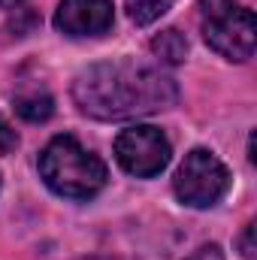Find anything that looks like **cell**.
Returning <instances> with one entry per match:
<instances>
[{
  "label": "cell",
  "mask_w": 257,
  "mask_h": 260,
  "mask_svg": "<svg viewBox=\"0 0 257 260\" xmlns=\"http://www.w3.org/2000/svg\"><path fill=\"white\" fill-rule=\"evenodd\" d=\"M73 100L79 112L100 121H127L160 112L179 100L176 82L157 67L118 58L82 70L73 82Z\"/></svg>",
  "instance_id": "1"
},
{
  "label": "cell",
  "mask_w": 257,
  "mask_h": 260,
  "mask_svg": "<svg viewBox=\"0 0 257 260\" xmlns=\"http://www.w3.org/2000/svg\"><path fill=\"white\" fill-rule=\"evenodd\" d=\"M40 176L55 194L67 197V200H91L94 194L103 191V185L109 179L106 164L70 133L55 136L43 148Z\"/></svg>",
  "instance_id": "2"
},
{
  "label": "cell",
  "mask_w": 257,
  "mask_h": 260,
  "mask_svg": "<svg viewBox=\"0 0 257 260\" xmlns=\"http://www.w3.org/2000/svg\"><path fill=\"white\" fill-rule=\"evenodd\" d=\"M203 37L227 61H248L257 46L254 12L236 0H200Z\"/></svg>",
  "instance_id": "3"
},
{
  "label": "cell",
  "mask_w": 257,
  "mask_h": 260,
  "mask_svg": "<svg viewBox=\"0 0 257 260\" xmlns=\"http://www.w3.org/2000/svg\"><path fill=\"white\" fill-rule=\"evenodd\" d=\"M176 197L194 206V209H209L215 203H221V197L230 188V173L227 167L206 148H194L185 154L176 179H173Z\"/></svg>",
  "instance_id": "4"
},
{
  "label": "cell",
  "mask_w": 257,
  "mask_h": 260,
  "mask_svg": "<svg viewBox=\"0 0 257 260\" xmlns=\"http://www.w3.org/2000/svg\"><path fill=\"white\" fill-rule=\"evenodd\" d=\"M170 139L151 124H136L118 133L115 139V160L136 179H151L164 173L170 164Z\"/></svg>",
  "instance_id": "5"
},
{
  "label": "cell",
  "mask_w": 257,
  "mask_h": 260,
  "mask_svg": "<svg viewBox=\"0 0 257 260\" xmlns=\"http://www.w3.org/2000/svg\"><path fill=\"white\" fill-rule=\"evenodd\" d=\"M112 21V0H61L55 12V27L67 37H100Z\"/></svg>",
  "instance_id": "6"
},
{
  "label": "cell",
  "mask_w": 257,
  "mask_h": 260,
  "mask_svg": "<svg viewBox=\"0 0 257 260\" xmlns=\"http://www.w3.org/2000/svg\"><path fill=\"white\" fill-rule=\"evenodd\" d=\"M12 106L15 112L24 118V121H49L52 112H55V100L49 97V91L43 88H21L15 97H12Z\"/></svg>",
  "instance_id": "7"
},
{
  "label": "cell",
  "mask_w": 257,
  "mask_h": 260,
  "mask_svg": "<svg viewBox=\"0 0 257 260\" xmlns=\"http://www.w3.org/2000/svg\"><path fill=\"white\" fill-rule=\"evenodd\" d=\"M151 52H154L164 64H182L185 55H188V40H185L182 30L167 27V30H160V34L151 40Z\"/></svg>",
  "instance_id": "8"
},
{
  "label": "cell",
  "mask_w": 257,
  "mask_h": 260,
  "mask_svg": "<svg viewBox=\"0 0 257 260\" xmlns=\"http://www.w3.org/2000/svg\"><path fill=\"white\" fill-rule=\"evenodd\" d=\"M170 6H173V0H127V15L133 24H151Z\"/></svg>",
  "instance_id": "9"
},
{
  "label": "cell",
  "mask_w": 257,
  "mask_h": 260,
  "mask_svg": "<svg viewBox=\"0 0 257 260\" xmlns=\"http://www.w3.org/2000/svg\"><path fill=\"white\" fill-rule=\"evenodd\" d=\"M15 145H18V133H15L12 124L0 115V154H9Z\"/></svg>",
  "instance_id": "10"
},
{
  "label": "cell",
  "mask_w": 257,
  "mask_h": 260,
  "mask_svg": "<svg viewBox=\"0 0 257 260\" xmlns=\"http://www.w3.org/2000/svg\"><path fill=\"white\" fill-rule=\"evenodd\" d=\"M239 248H242V257H254V221L245 224V233L239 239Z\"/></svg>",
  "instance_id": "11"
},
{
  "label": "cell",
  "mask_w": 257,
  "mask_h": 260,
  "mask_svg": "<svg viewBox=\"0 0 257 260\" xmlns=\"http://www.w3.org/2000/svg\"><path fill=\"white\" fill-rule=\"evenodd\" d=\"M188 260H224V254H221L218 245H203V248H197Z\"/></svg>",
  "instance_id": "12"
},
{
  "label": "cell",
  "mask_w": 257,
  "mask_h": 260,
  "mask_svg": "<svg viewBox=\"0 0 257 260\" xmlns=\"http://www.w3.org/2000/svg\"><path fill=\"white\" fill-rule=\"evenodd\" d=\"M21 0H0V9H12V6H18Z\"/></svg>",
  "instance_id": "13"
}]
</instances>
